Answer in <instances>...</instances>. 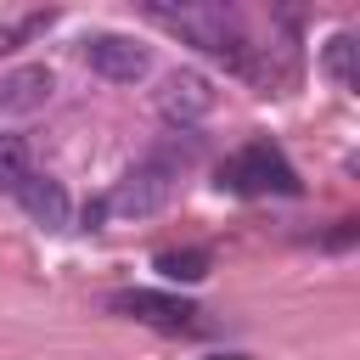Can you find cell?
<instances>
[{"label":"cell","mask_w":360,"mask_h":360,"mask_svg":"<svg viewBox=\"0 0 360 360\" xmlns=\"http://www.w3.org/2000/svg\"><path fill=\"white\" fill-rule=\"evenodd\" d=\"M152 22H163L169 34H180L197 51H208L214 62L253 73V45H248L236 11H225V6H152Z\"/></svg>","instance_id":"obj_1"},{"label":"cell","mask_w":360,"mask_h":360,"mask_svg":"<svg viewBox=\"0 0 360 360\" xmlns=\"http://www.w3.org/2000/svg\"><path fill=\"white\" fill-rule=\"evenodd\" d=\"M174 186H180V163H174L169 152H152V158H141V163L112 186L107 208L124 214V219H146V214H163V208H169Z\"/></svg>","instance_id":"obj_2"},{"label":"cell","mask_w":360,"mask_h":360,"mask_svg":"<svg viewBox=\"0 0 360 360\" xmlns=\"http://www.w3.org/2000/svg\"><path fill=\"white\" fill-rule=\"evenodd\" d=\"M219 186H231V191H242V197H264V191L298 197V174H292V163H287L270 141H253V146H242L236 158H225Z\"/></svg>","instance_id":"obj_3"},{"label":"cell","mask_w":360,"mask_h":360,"mask_svg":"<svg viewBox=\"0 0 360 360\" xmlns=\"http://www.w3.org/2000/svg\"><path fill=\"white\" fill-rule=\"evenodd\" d=\"M79 56H84V68L101 73L107 84H135V79L152 73V51H146L135 34H112V28L90 34V39L79 45Z\"/></svg>","instance_id":"obj_4"},{"label":"cell","mask_w":360,"mask_h":360,"mask_svg":"<svg viewBox=\"0 0 360 360\" xmlns=\"http://www.w3.org/2000/svg\"><path fill=\"white\" fill-rule=\"evenodd\" d=\"M152 101H158V112H163L174 129H191V124H202V118L214 112L219 96H214V84H208V73H197V68H174V73L158 79Z\"/></svg>","instance_id":"obj_5"},{"label":"cell","mask_w":360,"mask_h":360,"mask_svg":"<svg viewBox=\"0 0 360 360\" xmlns=\"http://www.w3.org/2000/svg\"><path fill=\"white\" fill-rule=\"evenodd\" d=\"M118 315L141 321V326H158V332H197V309L174 292H152V287H129V292H112L107 298Z\"/></svg>","instance_id":"obj_6"},{"label":"cell","mask_w":360,"mask_h":360,"mask_svg":"<svg viewBox=\"0 0 360 360\" xmlns=\"http://www.w3.org/2000/svg\"><path fill=\"white\" fill-rule=\"evenodd\" d=\"M51 96H56V73H51L45 62H22V68H6V73H0V112H6V118H28V112H39Z\"/></svg>","instance_id":"obj_7"},{"label":"cell","mask_w":360,"mask_h":360,"mask_svg":"<svg viewBox=\"0 0 360 360\" xmlns=\"http://www.w3.org/2000/svg\"><path fill=\"white\" fill-rule=\"evenodd\" d=\"M17 202H22V214H28L34 225H45V231H68V219H73L68 186L51 180V174H28V180L17 186Z\"/></svg>","instance_id":"obj_8"},{"label":"cell","mask_w":360,"mask_h":360,"mask_svg":"<svg viewBox=\"0 0 360 360\" xmlns=\"http://www.w3.org/2000/svg\"><path fill=\"white\" fill-rule=\"evenodd\" d=\"M208 264H214L208 248H163V253H158V276H163V281H186V287L202 281Z\"/></svg>","instance_id":"obj_9"},{"label":"cell","mask_w":360,"mask_h":360,"mask_svg":"<svg viewBox=\"0 0 360 360\" xmlns=\"http://www.w3.org/2000/svg\"><path fill=\"white\" fill-rule=\"evenodd\" d=\"M354 34H332L326 45H321V68H326V79L338 84V90H354Z\"/></svg>","instance_id":"obj_10"},{"label":"cell","mask_w":360,"mask_h":360,"mask_svg":"<svg viewBox=\"0 0 360 360\" xmlns=\"http://www.w3.org/2000/svg\"><path fill=\"white\" fill-rule=\"evenodd\" d=\"M34 174V158H28V146L17 141V135H0V191H11L17 197V186Z\"/></svg>","instance_id":"obj_11"},{"label":"cell","mask_w":360,"mask_h":360,"mask_svg":"<svg viewBox=\"0 0 360 360\" xmlns=\"http://www.w3.org/2000/svg\"><path fill=\"white\" fill-rule=\"evenodd\" d=\"M45 22H51V17H22V22H6V28H0V51H11V45H17V39H28V34H39Z\"/></svg>","instance_id":"obj_12"},{"label":"cell","mask_w":360,"mask_h":360,"mask_svg":"<svg viewBox=\"0 0 360 360\" xmlns=\"http://www.w3.org/2000/svg\"><path fill=\"white\" fill-rule=\"evenodd\" d=\"M349 242H354V225L343 219V231H332V236H326V248H349Z\"/></svg>","instance_id":"obj_13"},{"label":"cell","mask_w":360,"mask_h":360,"mask_svg":"<svg viewBox=\"0 0 360 360\" xmlns=\"http://www.w3.org/2000/svg\"><path fill=\"white\" fill-rule=\"evenodd\" d=\"M214 360H248V354H214Z\"/></svg>","instance_id":"obj_14"}]
</instances>
